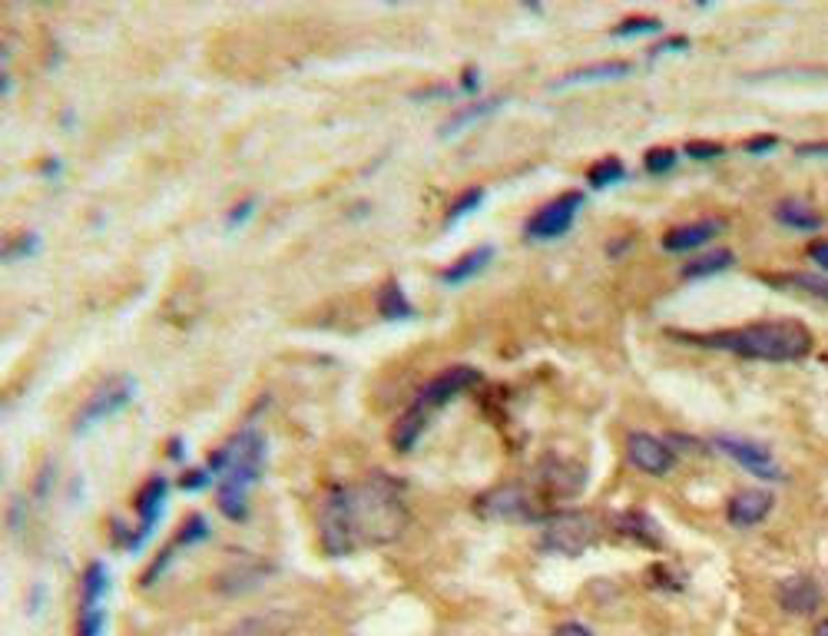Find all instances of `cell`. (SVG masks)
Returning a JSON list of instances; mask_svg holds the SVG:
<instances>
[{"label": "cell", "mask_w": 828, "mask_h": 636, "mask_svg": "<svg viewBox=\"0 0 828 636\" xmlns=\"http://www.w3.org/2000/svg\"><path fill=\"white\" fill-rule=\"evenodd\" d=\"M405 530L408 507L401 501V481L391 474L375 471L362 484H335L318 504V534L332 557L395 544Z\"/></svg>", "instance_id": "1"}, {"label": "cell", "mask_w": 828, "mask_h": 636, "mask_svg": "<svg viewBox=\"0 0 828 636\" xmlns=\"http://www.w3.org/2000/svg\"><path fill=\"white\" fill-rule=\"evenodd\" d=\"M676 338L703 348H716V352H732L739 358H756V362H799V358L812 352V332L799 318H772V322H756L706 335L676 332Z\"/></svg>", "instance_id": "2"}, {"label": "cell", "mask_w": 828, "mask_h": 636, "mask_svg": "<svg viewBox=\"0 0 828 636\" xmlns=\"http://www.w3.org/2000/svg\"><path fill=\"white\" fill-rule=\"evenodd\" d=\"M206 468L219 474V511L229 521H242L249 511V487L259 481L265 468V438L246 424L219 451H212Z\"/></svg>", "instance_id": "3"}, {"label": "cell", "mask_w": 828, "mask_h": 636, "mask_svg": "<svg viewBox=\"0 0 828 636\" xmlns=\"http://www.w3.org/2000/svg\"><path fill=\"white\" fill-rule=\"evenodd\" d=\"M597 544V517L587 511H560L540 527V550L557 557H580Z\"/></svg>", "instance_id": "4"}, {"label": "cell", "mask_w": 828, "mask_h": 636, "mask_svg": "<svg viewBox=\"0 0 828 636\" xmlns=\"http://www.w3.org/2000/svg\"><path fill=\"white\" fill-rule=\"evenodd\" d=\"M477 381H481V371L471 368V365H451V368H444L441 375H434L431 381H424V385L418 388V395H414V401L408 405V411H411V415L424 418V421H431L434 411H441L451 398H458L461 391L474 388Z\"/></svg>", "instance_id": "5"}, {"label": "cell", "mask_w": 828, "mask_h": 636, "mask_svg": "<svg viewBox=\"0 0 828 636\" xmlns=\"http://www.w3.org/2000/svg\"><path fill=\"white\" fill-rule=\"evenodd\" d=\"M133 395H136V381L130 375L106 378L103 385L90 395L87 405L77 411V418H73V434H83L87 428H93L97 421L116 415V411H123L133 401Z\"/></svg>", "instance_id": "6"}, {"label": "cell", "mask_w": 828, "mask_h": 636, "mask_svg": "<svg viewBox=\"0 0 828 636\" xmlns=\"http://www.w3.org/2000/svg\"><path fill=\"white\" fill-rule=\"evenodd\" d=\"M166 494H169V481L166 477L153 474L150 484L143 487L140 497H136V511H140V524L136 530H126L123 524L113 527V540H120L126 550H140L146 544V537L153 534V527L159 521V514H163V504H166Z\"/></svg>", "instance_id": "7"}, {"label": "cell", "mask_w": 828, "mask_h": 636, "mask_svg": "<svg viewBox=\"0 0 828 636\" xmlns=\"http://www.w3.org/2000/svg\"><path fill=\"white\" fill-rule=\"evenodd\" d=\"M713 444L726 454V458L736 461L739 468H746L752 477H762V481H782L785 477L782 464L772 458V451L766 448V444H756L749 438H736V434H719V438H713Z\"/></svg>", "instance_id": "8"}, {"label": "cell", "mask_w": 828, "mask_h": 636, "mask_svg": "<svg viewBox=\"0 0 828 636\" xmlns=\"http://www.w3.org/2000/svg\"><path fill=\"white\" fill-rule=\"evenodd\" d=\"M583 206V193L577 189H570V193H560L557 199H550L547 206H540L534 216L527 219V239H557L564 236V232L573 226V219H577V212Z\"/></svg>", "instance_id": "9"}, {"label": "cell", "mask_w": 828, "mask_h": 636, "mask_svg": "<svg viewBox=\"0 0 828 636\" xmlns=\"http://www.w3.org/2000/svg\"><path fill=\"white\" fill-rule=\"evenodd\" d=\"M626 458H630L643 474H653V477H663L676 464V454L666 448L660 438H653V434H646V431H633L630 438H626Z\"/></svg>", "instance_id": "10"}, {"label": "cell", "mask_w": 828, "mask_h": 636, "mask_svg": "<svg viewBox=\"0 0 828 636\" xmlns=\"http://www.w3.org/2000/svg\"><path fill=\"white\" fill-rule=\"evenodd\" d=\"M779 603L785 613H792V617H809V613L819 610L822 590H819V583L809 577H789L779 583Z\"/></svg>", "instance_id": "11"}, {"label": "cell", "mask_w": 828, "mask_h": 636, "mask_svg": "<svg viewBox=\"0 0 828 636\" xmlns=\"http://www.w3.org/2000/svg\"><path fill=\"white\" fill-rule=\"evenodd\" d=\"M772 504H776V497H772L769 491L752 487V491H739L736 497H732L726 514L736 527H752V524L766 521V517L772 514Z\"/></svg>", "instance_id": "12"}, {"label": "cell", "mask_w": 828, "mask_h": 636, "mask_svg": "<svg viewBox=\"0 0 828 636\" xmlns=\"http://www.w3.org/2000/svg\"><path fill=\"white\" fill-rule=\"evenodd\" d=\"M481 511L487 517H507V521H527L534 517V504L520 487H497L487 497H481Z\"/></svg>", "instance_id": "13"}, {"label": "cell", "mask_w": 828, "mask_h": 636, "mask_svg": "<svg viewBox=\"0 0 828 636\" xmlns=\"http://www.w3.org/2000/svg\"><path fill=\"white\" fill-rule=\"evenodd\" d=\"M540 481L550 487L554 497H573L587 481V471L573 461H560V458H547V464L540 468Z\"/></svg>", "instance_id": "14"}, {"label": "cell", "mask_w": 828, "mask_h": 636, "mask_svg": "<svg viewBox=\"0 0 828 636\" xmlns=\"http://www.w3.org/2000/svg\"><path fill=\"white\" fill-rule=\"evenodd\" d=\"M723 229V222L719 219H699V222H686V226H676L663 236V249L670 252H689V249H699L706 246L709 239L716 236V232Z\"/></svg>", "instance_id": "15"}, {"label": "cell", "mask_w": 828, "mask_h": 636, "mask_svg": "<svg viewBox=\"0 0 828 636\" xmlns=\"http://www.w3.org/2000/svg\"><path fill=\"white\" fill-rule=\"evenodd\" d=\"M776 219L782 222V226L799 229V232H815V229L825 226L822 212L815 206H809V203H802V199H782V203L776 206Z\"/></svg>", "instance_id": "16"}, {"label": "cell", "mask_w": 828, "mask_h": 636, "mask_svg": "<svg viewBox=\"0 0 828 636\" xmlns=\"http://www.w3.org/2000/svg\"><path fill=\"white\" fill-rule=\"evenodd\" d=\"M229 636H292V623L285 613H256V617L239 620L236 627L229 630Z\"/></svg>", "instance_id": "17"}, {"label": "cell", "mask_w": 828, "mask_h": 636, "mask_svg": "<svg viewBox=\"0 0 828 636\" xmlns=\"http://www.w3.org/2000/svg\"><path fill=\"white\" fill-rule=\"evenodd\" d=\"M378 312H381V318H388V322H408V318L418 315L414 312V305L408 302V295L401 292L398 279H388L378 289Z\"/></svg>", "instance_id": "18"}, {"label": "cell", "mask_w": 828, "mask_h": 636, "mask_svg": "<svg viewBox=\"0 0 828 636\" xmlns=\"http://www.w3.org/2000/svg\"><path fill=\"white\" fill-rule=\"evenodd\" d=\"M494 259V246H477L471 249L467 256H461L458 262H451L448 269L441 272V282H448V285H461L467 279H474L477 272H484V265Z\"/></svg>", "instance_id": "19"}, {"label": "cell", "mask_w": 828, "mask_h": 636, "mask_svg": "<svg viewBox=\"0 0 828 636\" xmlns=\"http://www.w3.org/2000/svg\"><path fill=\"white\" fill-rule=\"evenodd\" d=\"M504 103V97H491V100H481V103H471V106H464V110H458L451 116L448 123L441 126V136H454L458 130H464V126H471L477 120H484V116H491L497 106Z\"/></svg>", "instance_id": "20"}, {"label": "cell", "mask_w": 828, "mask_h": 636, "mask_svg": "<svg viewBox=\"0 0 828 636\" xmlns=\"http://www.w3.org/2000/svg\"><path fill=\"white\" fill-rule=\"evenodd\" d=\"M630 73V63H623V60H610V63H593V67H580V70H573L567 73L560 83H587V80H617V77H626Z\"/></svg>", "instance_id": "21"}, {"label": "cell", "mask_w": 828, "mask_h": 636, "mask_svg": "<svg viewBox=\"0 0 828 636\" xmlns=\"http://www.w3.org/2000/svg\"><path fill=\"white\" fill-rule=\"evenodd\" d=\"M617 527L623 530V534L636 537V540H640V544H650V547H660V544H663L660 530H656V524H653L650 517H646L643 511H630V514H623Z\"/></svg>", "instance_id": "22"}, {"label": "cell", "mask_w": 828, "mask_h": 636, "mask_svg": "<svg viewBox=\"0 0 828 636\" xmlns=\"http://www.w3.org/2000/svg\"><path fill=\"white\" fill-rule=\"evenodd\" d=\"M736 262V256H732L729 249H713V252H706V256H699L693 259L683 269L686 279H706V275H716V272H723L729 269V265Z\"/></svg>", "instance_id": "23"}, {"label": "cell", "mask_w": 828, "mask_h": 636, "mask_svg": "<svg viewBox=\"0 0 828 636\" xmlns=\"http://www.w3.org/2000/svg\"><path fill=\"white\" fill-rule=\"evenodd\" d=\"M623 173H626V169H623L620 159L617 156H607V159H600V163L587 173V183L593 189H607V186L617 183V179H623Z\"/></svg>", "instance_id": "24"}, {"label": "cell", "mask_w": 828, "mask_h": 636, "mask_svg": "<svg viewBox=\"0 0 828 636\" xmlns=\"http://www.w3.org/2000/svg\"><path fill=\"white\" fill-rule=\"evenodd\" d=\"M103 600H83L80 610V633L77 636H103Z\"/></svg>", "instance_id": "25"}, {"label": "cell", "mask_w": 828, "mask_h": 636, "mask_svg": "<svg viewBox=\"0 0 828 636\" xmlns=\"http://www.w3.org/2000/svg\"><path fill=\"white\" fill-rule=\"evenodd\" d=\"M643 166H646V173H653V176L670 173V169L676 166V150L673 146H653V150H646Z\"/></svg>", "instance_id": "26"}, {"label": "cell", "mask_w": 828, "mask_h": 636, "mask_svg": "<svg viewBox=\"0 0 828 636\" xmlns=\"http://www.w3.org/2000/svg\"><path fill=\"white\" fill-rule=\"evenodd\" d=\"M663 27L660 17H630L613 30V37H640V34H656Z\"/></svg>", "instance_id": "27"}, {"label": "cell", "mask_w": 828, "mask_h": 636, "mask_svg": "<svg viewBox=\"0 0 828 636\" xmlns=\"http://www.w3.org/2000/svg\"><path fill=\"white\" fill-rule=\"evenodd\" d=\"M209 537V524H206V517L203 514H193L189 521L179 527V534H176V547H189V544H196V540H206Z\"/></svg>", "instance_id": "28"}, {"label": "cell", "mask_w": 828, "mask_h": 636, "mask_svg": "<svg viewBox=\"0 0 828 636\" xmlns=\"http://www.w3.org/2000/svg\"><path fill=\"white\" fill-rule=\"evenodd\" d=\"M484 203V189L481 186H474V189H467V193L458 199V203L451 206V212H448V222H458L461 216H467V212L471 209H477Z\"/></svg>", "instance_id": "29"}, {"label": "cell", "mask_w": 828, "mask_h": 636, "mask_svg": "<svg viewBox=\"0 0 828 636\" xmlns=\"http://www.w3.org/2000/svg\"><path fill=\"white\" fill-rule=\"evenodd\" d=\"M37 246H40V242H37L34 232H24V236H17V239H10V242H7V249H4V262H14V259H20V256H30V252H34Z\"/></svg>", "instance_id": "30"}, {"label": "cell", "mask_w": 828, "mask_h": 636, "mask_svg": "<svg viewBox=\"0 0 828 636\" xmlns=\"http://www.w3.org/2000/svg\"><path fill=\"white\" fill-rule=\"evenodd\" d=\"M782 282H792V285H799V289H809L812 295H819V299L828 302V279H819V275H805V272H799V275H785Z\"/></svg>", "instance_id": "31"}, {"label": "cell", "mask_w": 828, "mask_h": 636, "mask_svg": "<svg viewBox=\"0 0 828 636\" xmlns=\"http://www.w3.org/2000/svg\"><path fill=\"white\" fill-rule=\"evenodd\" d=\"M686 153L693 156V159H719V156H723V143L693 140V143H686Z\"/></svg>", "instance_id": "32"}, {"label": "cell", "mask_w": 828, "mask_h": 636, "mask_svg": "<svg viewBox=\"0 0 828 636\" xmlns=\"http://www.w3.org/2000/svg\"><path fill=\"white\" fill-rule=\"evenodd\" d=\"M179 484H183L186 491H203V487L212 484V471L203 464V468H196V471H186L183 481H179Z\"/></svg>", "instance_id": "33"}, {"label": "cell", "mask_w": 828, "mask_h": 636, "mask_svg": "<svg viewBox=\"0 0 828 636\" xmlns=\"http://www.w3.org/2000/svg\"><path fill=\"white\" fill-rule=\"evenodd\" d=\"M252 209H256V199H242V203H236V206H232V209L226 212V226H229V229L242 226V222H246V219L252 216Z\"/></svg>", "instance_id": "34"}, {"label": "cell", "mask_w": 828, "mask_h": 636, "mask_svg": "<svg viewBox=\"0 0 828 636\" xmlns=\"http://www.w3.org/2000/svg\"><path fill=\"white\" fill-rule=\"evenodd\" d=\"M776 146H779L776 136H756V140L742 143V150H746V153H766V150H776Z\"/></svg>", "instance_id": "35"}, {"label": "cell", "mask_w": 828, "mask_h": 636, "mask_svg": "<svg viewBox=\"0 0 828 636\" xmlns=\"http://www.w3.org/2000/svg\"><path fill=\"white\" fill-rule=\"evenodd\" d=\"M53 464H44V471H40V484H34V494H37V501H44L47 491H50V484H53Z\"/></svg>", "instance_id": "36"}, {"label": "cell", "mask_w": 828, "mask_h": 636, "mask_svg": "<svg viewBox=\"0 0 828 636\" xmlns=\"http://www.w3.org/2000/svg\"><path fill=\"white\" fill-rule=\"evenodd\" d=\"M550 636H593V633H590L587 627H583V623H573V620H570V623H560V627H557L554 633H550Z\"/></svg>", "instance_id": "37"}, {"label": "cell", "mask_w": 828, "mask_h": 636, "mask_svg": "<svg viewBox=\"0 0 828 636\" xmlns=\"http://www.w3.org/2000/svg\"><path fill=\"white\" fill-rule=\"evenodd\" d=\"M686 47H689L686 37H673V40H666V44L653 47V57H660V53H670V50H686Z\"/></svg>", "instance_id": "38"}, {"label": "cell", "mask_w": 828, "mask_h": 636, "mask_svg": "<svg viewBox=\"0 0 828 636\" xmlns=\"http://www.w3.org/2000/svg\"><path fill=\"white\" fill-rule=\"evenodd\" d=\"M809 256H812V259L819 262L822 269L828 272V242H815V246L809 249Z\"/></svg>", "instance_id": "39"}, {"label": "cell", "mask_w": 828, "mask_h": 636, "mask_svg": "<svg viewBox=\"0 0 828 636\" xmlns=\"http://www.w3.org/2000/svg\"><path fill=\"white\" fill-rule=\"evenodd\" d=\"M461 90H467V93H474V90H477V67H467V70H464V77H461Z\"/></svg>", "instance_id": "40"}, {"label": "cell", "mask_w": 828, "mask_h": 636, "mask_svg": "<svg viewBox=\"0 0 828 636\" xmlns=\"http://www.w3.org/2000/svg\"><path fill=\"white\" fill-rule=\"evenodd\" d=\"M799 156H828V143H809V146H799Z\"/></svg>", "instance_id": "41"}, {"label": "cell", "mask_w": 828, "mask_h": 636, "mask_svg": "<svg viewBox=\"0 0 828 636\" xmlns=\"http://www.w3.org/2000/svg\"><path fill=\"white\" fill-rule=\"evenodd\" d=\"M57 169H60V159H57V156H50L47 163H44V173H47V176H53V173H57Z\"/></svg>", "instance_id": "42"}, {"label": "cell", "mask_w": 828, "mask_h": 636, "mask_svg": "<svg viewBox=\"0 0 828 636\" xmlns=\"http://www.w3.org/2000/svg\"><path fill=\"white\" fill-rule=\"evenodd\" d=\"M812 636H828V620H819V623H815Z\"/></svg>", "instance_id": "43"}, {"label": "cell", "mask_w": 828, "mask_h": 636, "mask_svg": "<svg viewBox=\"0 0 828 636\" xmlns=\"http://www.w3.org/2000/svg\"><path fill=\"white\" fill-rule=\"evenodd\" d=\"M173 458H176V461H183V441H179V438L173 441Z\"/></svg>", "instance_id": "44"}]
</instances>
